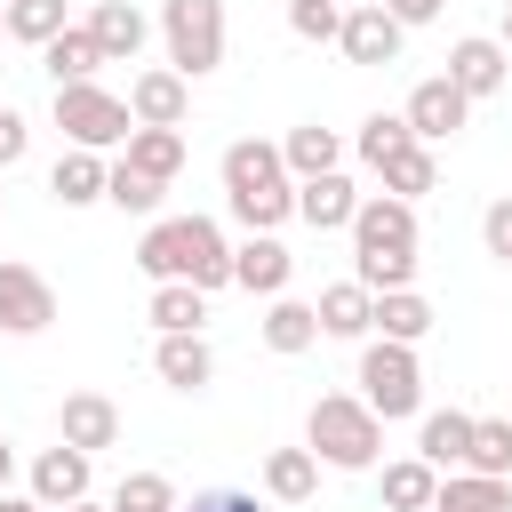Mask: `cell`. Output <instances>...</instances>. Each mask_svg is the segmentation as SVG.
<instances>
[{"mask_svg":"<svg viewBox=\"0 0 512 512\" xmlns=\"http://www.w3.org/2000/svg\"><path fill=\"white\" fill-rule=\"evenodd\" d=\"M40 64H48V80L64 88V80H96V64H104V48H96V32L88 24H64L48 48H40Z\"/></svg>","mask_w":512,"mask_h":512,"instance_id":"484cf974","label":"cell"},{"mask_svg":"<svg viewBox=\"0 0 512 512\" xmlns=\"http://www.w3.org/2000/svg\"><path fill=\"white\" fill-rule=\"evenodd\" d=\"M304 448L320 464H336V472H368L384 456V416L368 400H352V392H320L312 416H304Z\"/></svg>","mask_w":512,"mask_h":512,"instance_id":"3957f363","label":"cell"},{"mask_svg":"<svg viewBox=\"0 0 512 512\" xmlns=\"http://www.w3.org/2000/svg\"><path fill=\"white\" fill-rule=\"evenodd\" d=\"M24 144H32L24 112H16V104H0V168H16V160H24Z\"/></svg>","mask_w":512,"mask_h":512,"instance_id":"f35d334b","label":"cell"},{"mask_svg":"<svg viewBox=\"0 0 512 512\" xmlns=\"http://www.w3.org/2000/svg\"><path fill=\"white\" fill-rule=\"evenodd\" d=\"M152 368H160V384H168V392H200V384L216 376V352H208V344H200V328H192V336H160Z\"/></svg>","mask_w":512,"mask_h":512,"instance_id":"7402d4cb","label":"cell"},{"mask_svg":"<svg viewBox=\"0 0 512 512\" xmlns=\"http://www.w3.org/2000/svg\"><path fill=\"white\" fill-rule=\"evenodd\" d=\"M112 512H176V480L168 472H128L112 488Z\"/></svg>","mask_w":512,"mask_h":512,"instance_id":"d590c367","label":"cell"},{"mask_svg":"<svg viewBox=\"0 0 512 512\" xmlns=\"http://www.w3.org/2000/svg\"><path fill=\"white\" fill-rule=\"evenodd\" d=\"M160 40L184 80L224 64V0H160Z\"/></svg>","mask_w":512,"mask_h":512,"instance_id":"277c9868","label":"cell"},{"mask_svg":"<svg viewBox=\"0 0 512 512\" xmlns=\"http://www.w3.org/2000/svg\"><path fill=\"white\" fill-rule=\"evenodd\" d=\"M0 8H8V0H0Z\"/></svg>","mask_w":512,"mask_h":512,"instance_id":"c3c4849f","label":"cell"},{"mask_svg":"<svg viewBox=\"0 0 512 512\" xmlns=\"http://www.w3.org/2000/svg\"><path fill=\"white\" fill-rule=\"evenodd\" d=\"M184 512H264V504H256L248 488H200V496H192Z\"/></svg>","mask_w":512,"mask_h":512,"instance_id":"ab89813d","label":"cell"},{"mask_svg":"<svg viewBox=\"0 0 512 512\" xmlns=\"http://www.w3.org/2000/svg\"><path fill=\"white\" fill-rule=\"evenodd\" d=\"M264 496L272 504H312L320 496V456L312 448H272L264 456Z\"/></svg>","mask_w":512,"mask_h":512,"instance_id":"603a6c76","label":"cell"},{"mask_svg":"<svg viewBox=\"0 0 512 512\" xmlns=\"http://www.w3.org/2000/svg\"><path fill=\"white\" fill-rule=\"evenodd\" d=\"M432 512H512V480H488V472H448L432 488Z\"/></svg>","mask_w":512,"mask_h":512,"instance_id":"d4e9b609","label":"cell"},{"mask_svg":"<svg viewBox=\"0 0 512 512\" xmlns=\"http://www.w3.org/2000/svg\"><path fill=\"white\" fill-rule=\"evenodd\" d=\"M0 512H48V504H40V496H8V488H0Z\"/></svg>","mask_w":512,"mask_h":512,"instance_id":"b9f144b4","label":"cell"},{"mask_svg":"<svg viewBox=\"0 0 512 512\" xmlns=\"http://www.w3.org/2000/svg\"><path fill=\"white\" fill-rule=\"evenodd\" d=\"M360 400L392 424V416H416L424 408V368H416V344H392V336H376L368 352H360Z\"/></svg>","mask_w":512,"mask_h":512,"instance_id":"5b68a950","label":"cell"},{"mask_svg":"<svg viewBox=\"0 0 512 512\" xmlns=\"http://www.w3.org/2000/svg\"><path fill=\"white\" fill-rule=\"evenodd\" d=\"M400 120H408V136H416V144H440V136H456V128L472 120V96H464L448 72H432V80H416V88H408Z\"/></svg>","mask_w":512,"mask_h":512,"instance_id":"9c48e42d","label":"cell"},{"mask_svg":"<svg viewBox=\"0 0 512 512\" xmlns=\"http://www.w3.org/2000/svg\"><path fill=\"white\" fill-rule=\"evenodd\" d=\"M384 8H392L400 24H432V16H440V0H384Z\"/></svg>","mask_w":512,"mask_h":512,"instance_id":"60d3db41","label":"cell"},{"mask_svg":"<svg viewBox=\"0 0 512 512\" xmlns=\"http://www.w3.org/2000/svg\"><path fill=\"white\" fill-rule=\"evenodd\" d=\"M104 168H112L104 152H88V144H72V152H64V160L48 168V192H56L64 208H96V200H104Z\"/></svg>","mask_w":512,"mask_h":512,"instance_id":"d6986e66","label":"cell"},{"mask_svg":"<svg viewBox=\"0 0 512 512\" xmlns=\"http://www.w3.org/2000/svg\"><path fill=\"white\" fill-rule=\"evenodd\" d=\"M160 192H168V184H160V176H144V168H128V160H112V168H104V200H112L120 216H160Z\"/></svg>","mask_w":512,"mask_h":512,"instance_id":"d6a6232c","label":"cell"},{"mask_svg":"<svg viewBox=\"0 0 512 512\" xmlns=\"http://www.w3.org/2000/svg\"><path fill=\"white\" fill-rule=\"evenodd\" d=\"M64 512H112V504H88V496H80V504H64Z\"/></svg>","mask_w":512,"mask_h":512,"instance_id":"ee69618b","label":"cell"},{"mask_svg":"<svg viewBox=\"0 0 512 512\" xmlns=\"http://www.w3.org/2000/svg\"><path fill=\"white\" fill-rule=\"evenodd\" d=\"M480 240H488V256H496V264H512V200H488Z\"/></svg>","mask_w":512,"mask_h":512,"instance_id":"74e56055","label":"cell"},{"mask_svg":"<svg viewBox=\"0 0 512 512\" xmlns=\"http://www.w3.org/2000/svg\"><path fill=\"white\" fill-rule=\"evenodd\" d=\"M352 208H360V192H352V176H344V168L296 176V216H304L312 232H344V224H352Z\"/></svg>","mask_w":512,"mask_h":512,"instance_id":"9a60e30c","label":"cell"},{"mask_svg":"<svg viewBox=\"0 0 512 512\" xmlns=\"http://www.w3.org/2000/svg\"><path fill=\"white\" fill-rule=\"evenodd\" d=\"M368 328L392 336V344H424V336H432V304H424L416 288H384V296L368 304Z\"/></svg>","mask_w":512,"mask_h":512,"instance_id":"44dd1931","label":"cell"},{"mask_svg":"<svg viewBox=\"0 0 512 512\" xmlns=\"http://www.w3.org/2000/svg\"><path fill=\"white\" fill-rule=\"evenodd\" d=\"M88 32H96L104 64H136L144 40H152V16H144L136 0H96V8H88Z\"/></svg>","mask_w":512,"mask_h":512,"instance_id":"5bb4252c","label":"cell"},{"mask_svg":"<svg viewBox=\"0 0 512 512\" xmlns=\"http://www.w3.org/2000/svg\"><path fill=\"white\" fill-rule=\"evenodd\" d=\"M400 144H416V136H408V120H400V112H368V120H360V136H352V152H360V160H368V168H384V160H392V152H400Z\"/></svg>","mask_w":512,"mask_h":512,"instance_id":"e575fe53","label":"cell"},{"mask_svg":"<svg viewBox=\"0 0 512 512\" xmlns=\"http://www.w3.org/2000/svg\"><path fill=\"white\" fill-rule=\"evenodd\" d=\"M368 304H376V296H368L360 280L320 288V304H312V312H320V336H368Z\"/></svg>","mask_w":512,"mask_h":512,"instance_id":"f1b7e54d","label":"cell"},{"mask_svg":"<svg viewBox=\"0 0 512 512\" xmlns=\"http://www.w3.org/2000/svg\"><path fill=\"white\" fill-rule=\"evenodd\" d=\"M280 160H288V176H320V168H344V136H336V128H320V120H304V128H288Z\"/></svg>","mask_w":512,"mask_h":512,"instance_id":"83f0119b","label":"cell"},{"mask_svg":"<svg viewBox=\"0 0 512 512\" xmlns=\"http://www.w3.org/2000/svg\"><path fill=\"white\" fill-rule=\"evenodd\" d=\"M48 320H56V288H48L32 264H8V256H0V328H8V336H40Z\"/></svg>","mask_w":512,"mask_h":512,"instance_id":"30bf717a","label":"cell"},{"mask_svg":"<svg viewBox=\"0 0 512 512\" xmlns=\"http://www.w3.org/2000/svg\"><path fill=\"white\" fill-rule=\"evenodd\" d=\"M336 24H344L336 0H288V32L296 40H336Z\"/></svg>","mask_w":512,"mask_h":512,"instance_id":"8d00e7d4","label":"cell"},{"mask_svg":"<svg viewBox=\"0 0 512 512\" xmlns=\"http://www.w3.org/2000/svg\"><path fill=\"white\" fill-rule=\"evenodd\" d=\"M464 472L512 480V416H472V448H464Z\"/></svg>","mask_w":512,"mask_h":512,"instance_id":"4dcf8cb0","label":"cell"},{"mask_svg":"<svg viewBox=\"0 0 512 512\" xmlns=\"http://www.w3.org/2000/svg\"><path fill=\"white\" fill-rule=\"evenodd\" d=\"M56 128L72 136V144H88V152H112V144H128V96H112V88H96V80H64L56 88Z\"/></svg>","mask_w":512,"mask_h":512,"instance_id":"8992f818","label":"cell"},{"mask_svg":"<svg viewBox=\"0 0 512 512\" xmlns=\"http://www.w3.org/2000/svg\"><path fill=\"white\" fill-rule=\"evenodd\" d=\"M400 40H408V24H400L384 0H352V8H344V24H336L344 64H400Z\"/></svg>","mask_w":512,"mask_h":512,"instance_id":"ba28073f","label":"cell"},{"mask_svg":"<svg viewBox=\"0 0 512 512\" xmlns=\"http://www.w3.org/2000/svg\"><path fill=\"white\" fill-rule=\"evenodd\" d=\"M504 72H512V48L504 40H488V32H464L456 48H448V80L480 104V96H496L504 88Z\"/></svg>","mask_w":512,"mask_h":512,"instance_id":"7c38bea8","label":"cell"},{"mask_svg":"<svg viewBox=\"0 0 512 512\" xmlns=\"http://www.w3.org/2000/svg\"><path fill=\"white\" fill-rule=\"evenodd\" d=\"M144 320H152L160 336H192V328L208 320V288H192V280H152Z\"/></svg>","mask_w":512,"mask_h":512,"instance_id":"ffe728a7","label":"cell"},{"mask_svg":"<svg viewBox=\"0 0 512 512\" xmlns=\"http://www.w3.org/2000/svg\"><path fill=\"white\" fill-rule=\"evenodd\" d=\"M184 112H192V80H184L176 64L128 80V120H136V128H184Z\"/></svg>","mask_w":512,"mask_h":512,"instance_id":"8fae6325","label":"cell"},{"mask_svg":"<svg viewBox=\"0 0 512 512\" xmlns=\"http://www.w3.org/2000/svg\"><path fill=\"white\" fill-rule=\"evenodd\" d=\"M56 440L80 448V456H96V448L120 440V408H112L104 392H64V408H56Z\"/></svg>","mask_w":512,"mask_h":512,"instance_id":"4fadbf2b","label":"cell"},{"mask_svg":"<svg viewBox=\"0 0 512 512\" xmlns=\"http://www.w3.org/2000/svg\"><path fill=\"white\" fill-rule=\"evenodd\" d=\"M32 496H40L48 512L80 504V496H88V456H80V448H64V440H56V448H40V456H32Z\"/></svg>","mask_w":512,"mask_h":512,"instance_id":"e0dca14e","label":"cell"},{"mask_svg":"<svg viewBox=\"0 0 512 512\" xmlns=\"http://www.w3.org/2000/svg\"><path fill=\"white\" fill-rule=\"evenodd\" d=\"M312 344H320V312L296 304V296H272V312H264V352L296 360V352H312Z\"/></svg>","mask_w":512,"mask_h":512,"instance_id":"cb8c5ba5","label":"cell"},{"mask_svg":"<svg viewBox=\"0 0 512 512\" xmlns=\"http://www.w3.org/2000/svg\"><path fill=\"white\" fill-rule=\"evenodd\" d=\"M120 160L144 168V176H160V184H176V168H184V128H128Z\"/></svg>","mask_w":512,"mask_h":512,"instance_id":"4316f807","label":"cell"},{"mask_svg":"<svg viewBox=\"0 0 512 512\" xmlns=\"http://www.w3.org/2000/svg\"><path fill=\"white\" fill-rule=\"evenodd\" d=\"M432 488H440V472H432L424 456L384 464V512H432Z\"/></svg>","mask_w":512,"mask_h":512,"instance_id":"f546056e","label":"cell"},{"mask_svg":"<svg viewBox=\"0 0 512 512\" xmlns=\"http://www.w3.org/2000/svg\"><path fill=\"white\" fill-rule=\"evenodd\" d=\"M336 8H352V0H336Z\"/></svg>","mask_w":512,"mask_h":512,"instance_id":"7dc6e473","label":"cell"},{"mask_svg":"<svg viewBox=\"0 0 512 512\" xmlns=\"http://www.w3.org/2000/svg\"><path fill=\"white\" fill-rule=\"evenodd\" d=\"M8 472H16V448H8V440H0V488H8Z\"/></svg>","mask_w":512,"mask_h":512,"instance_id":"7bdbcfd3","label":"cell"},{"mask_svg":"<svg viewBox=\"0 0 512 512\" xmlns=\"http://www.w3.org/2000/svg\"><path fill=\"white\" fill-rule=\"evenodd\" d=\"M464 448H472V416H464V408H432V416L416 424V456H424L432 472H464Z\"/></svg>","mask_w":512,"mask_h":512,"instance_id":"ac0fdd59","label":"cell"},{"mask_svg":"<svg viewBox=\"0 0 512 512\" xmlns=\"http://www.w3.org/2000/svg\"><path fill=\"white\" fill-rule=\"evenodd\" d=\"M504 48H512V0H504Z\"/></svg>","mask_w":512,"mask_h":512,"instance_id":"f6af8a7d","label":"cell"},{"mask_svg":"<svg viewBox=\"0 0 512 512\" xmlns=\"http://www.w3.org/2000/svg\"><path fill=\"white\" fill-rule=\"evenodd\" d=\"M376 176H384V192H392V200H416V192H432V184H440V160H432V144H400Z\"/></svg>","mask_w":512,"mask_h":512,"instance_id":"1f68e13d","label":"cell"},{"mask_svg":"<svg viewBox=\"0 0 512 512\" xmlns=\"http://www.w3.org/2000/svg\"><path fill=\"white\" fill-rule=\"evenodd\" d=\"M136 272L144 280H192V288H224L232 280V240L208 216H152L136 240Z\"/></svg>","mask_w":512,"mask_h":512,"instance_id":"6da1fadb","label":"cell"},{"mask_svg":"<svg viewBox=\"0 0 512 512\" xmlns=\"http://www.w3.org/2000/svg\"><path fill=\"white\" fill-rule=\"evenodd\" d=\"M344 232H352V264H360V256H416V200L368 192Z\"/></svg>","mask_w":512,"mask_h":512,"instance_id":"52a82bcc","label":"cell"},{"mask_svg":"<svg viewBox=\"0 0 512 512\" xmlns=\"http://www.w3.org/2000/svg\"><path fill=\"white\" fill-rule=\"evenodd\" d=\"M224 208H232L248 232H272L280 216H296V176H288L280 144H264V136L224 144Z\"/></svg>","mask_w":512,"mask_h":512,"instance_id":"7a4b0ae2","label":"cell"},{"mask_svg":"<svg viewBox=\"0 0 512 512\" xmlns=\"http://www.w3.org/2000/svg\"><path fill=\"white\" fill-rule=\"evenodd\" d=\"M56 32H64V0H8V40L48 48Z\"/></svg>","mask_w":512,"mask_h":512,"instance_id":"836d02e7","label":"cell"},{"mask_svg":"<svg viewBox=\"0 0 512 512\" xmlns=\"http://www.w3.org/2000/svg\"><path fill=\"white\" fill-rule=\"evenodd\" d=\"M232 280H240L248 296H288V280H296V256H288L272 232H248V240L232 248Z\"/></svg>","mask_w":512,"mask_h":512,"instance_id":"2e32d148","label":"cell"},{"mask_svg":"<svg viewBox=\"0 0 512 512\" xmlns=\"http://www.w3.org/2000/svg\"><path fill=\"white\" fill-rule=\"evenodd\" d=\"M0 32H8V8H0Z\"/></svg>","mask_w":512,"mask_h":512,"instance_id":"bcb514c9","label":"cell"}]
</instances>
